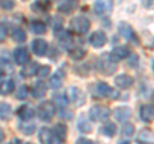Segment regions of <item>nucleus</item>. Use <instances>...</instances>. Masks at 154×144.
I'll return each mask as SVG.
<instances>
[{"mask_svg":"<svg viewBox=\"0 0 154 144\" xmlns=\"http://www.w3.org/2000/svg\"><path fill=\"white\" fill-rule=\"evenodd\" d=\"M55 112H57L55 103H53L51 100H45V102L40 103L36 109L37 117L40 118L41 121H50V120L54 117Z\"/></svg>","mask_w":154,"mask_h":144,"instance_id":"1","label":"nucleus"},{"mask_svg":"<svg viewBox=\"0 0 154 144\" xmlns=\"http://www.w3.org/2000/svg\"><path fill=\"white\" fill-rule=\"evenodd\" d=\"M96 67H98V70L102 75L110 76V75L114 74L116 70H117V62H114L112 58H110V55L104 54L99 58Z\"/></svg>","mask_w":154,"mask_h":144,"instance_id":"2","label":"nucleus"},{"mask_svg":"<svg viewBox=\"0 0 154 144\" xmlns=\"http://www.w3.org/2000/svg\"><path fill=\"white\" fill-rule=\"evenodd\" d=\"M110 116V109L105 105L102 104H96L93 105L89 111V117L91 121L95 122H100V121H107Z\"/></svg>","mask_w":154,"mask_h":144,"instance_id":"3","label":"nucleus"},{"mask_svg":"<svg viewBox=\"0 0 154 144\" xmlns=\"http://www.w3.org/2000/svg\"><path fill=\"white\" fill-rule=\"evenodd\" d=\"M69 28L73 32H76L77 35H84L89 31L90 28V21L84 16H77L75 18H72L69 22Z\"/></svg>","mask_w":154,"mask_h":144,"instance_id":"4","label":"nucleus"},{"mask_svg":"<svg viewBox=\"0 0 154 144\" xmlns=\"http://www.w3.org/2000/svg\"><path fill=\"white\" fill-rule=\"evenodd\" d=\"M118 32L122 37H125L126 40L131 41L134 45H139L140 44V40H139V36L136 35L135 30L131 27V25H128L127 22H119L118 25Z\"/></svg>","mask_w":154,"mask_h":144,"instance_id":"5","label":"nucleus"},{"mask_svg":"<svg viewBox=\"0 0 154 144\" xmlns=\"http://www.w3.org/2000/svg\"><path fill=\"white\" fill-rule=\"evenodd\" d=\"M67 98L71 103H73L76 107H81L84 105L86 102V95L81 89L76 88V86H71V88L67 90Z\"/></svg>","mask_w":154,"mask_h":144,"instance_id":"6","label":"nucleus"},{"mask_svg":"<svg viewBox=\"0 0 154 144\" xmlns=\"http://www.w3.org/2000/svg\"><path fill=\"white\" fill-rule=\"evenodd\" d=\"M95 88H96V93H98L100 97H103V98L117 99L119 97V93L116 92L112 86H109L108 84H105V83H98Z\"/></svg>","mask_w":154,"mask_h":144,"instance_id":"7","label":"nucleus"},{"mask_svg":"<svg viewBox=\"0 0 154 144\" xmlns=\"http://www.w3.org/2000/svg\"><path fill=\"white\" fill-rule=\"evenodd\" d=\"M113 9V0H95L94 12L98 16H107Z\"/></svg>","mask_w":154,"mask_h":144,"instance_id":"8","label":"nucleus"},{"mask_svg":"<svg viewBox=\"0 0 154 144\" xmlns=\"http://www.w3.org/2000/svg\"><path fill=\"white\" fill-rule=\"evenodd\" d=\"M107 41H108V37L105 35V32L100 31V30L93 32L89 37L90 45L94 46V48H103L105 44H107Z\"/></svg>","mask_w":154,"mask_h":144,"instance_id":"9","label":"nucleus"},{"mask_svg":"<svg viewBox=\"0 0 154 144\" xmlns=\"http://www.w3.org/2000/svg\"><path fill=\"white\" fill-rule=\"evenodd\" d=\"M13 58H14V62L18 66H23L26 64L27 62H30V53L26 48H16L13 52Z\"/></svg>","mask_w":154,"mask_h":144,"instance_id":"10","label":"nucleus"},{"mask_svg":"<svg viewBox=\"0 0 154 144\" xmlns=\"http://www.w3.org/2000/svg\"><path fill=\"white\" fill-rule=\"evenodd\" d=\"M109 55L114 62H118L121 59H126L127 57H130V49L125 45L116 46L114 49H112V52L109 53Z\"/></svg>","mask_w":154,"mask_h":144,"instance_id":"11","label":"nucleus"},{"mask_svg":"<svg viewBox=\"0 0 154 144\" xmlns=\"http://www.w3.org/2000/svg\"><path fill=\"white\" fill-rule=\"evenodd\" d=\"M38 142L42 144H53L55 143V138H54V133H53L51 129L49 127H41L38 130Z\"/></svg>","mask_w":154,"mask_h":144,"instance_id":"12","label":"nucleus"},{"mask_svg":"<svg viewBox=\"0 0 154 144\" xmlns=\"http://www.w3.org/2000/svg\"><path fill=\"white\" fill-rule=\"evenodd\" d=\"M32 48V52L35 53L37 57H44L46 53H48V42L44 39H35L31 44Z\"/></svg>","mask_w":154,"mask_h":144,"instance_id":"13","label":"nucleus"},{"mask_svg":"<svg viewBox=\"0 0 154 144\" xmlns=\"http://www.w3.org/2000/svg\"><path fill=\"white\" fill-rule=\"evenodd\" d=\"M55 36L58 37V41H59L60 45H63L64 48H69L72 44V36L68 31L63 30V28H57L55 27Z\"/></svg>","mask_w":154,"mask_h":144,"instance_id":"14","label":"nucleus"},{"mask_svg":"<svg viewBox=\"0 0 154 144\" xmlns=\"http://www.w3.org/2000/svg\"><path fill=\"white\" fill-rule=\"evenodd\" d=\"M114 84L117 85L119 89H128L134 85V77L127 74H121L114 79Z\"/></svg>","mask_w":154,"mask_h":144,"instance_id":"15","label":"nucleus"},{"mask_svg":"<svg viewBox=\"0 0 154 144\" xmlns=\"http://www.w3.org/2000/svg\"><path fill=\"white\" fill-rule=\"evenodd\" d=\"M64 79H66V72L62 70V68L58 70L55 74L50 77V80H49V86H50L51 89H54V90L59 89L60 86H62V84H63Z\"/></svg>","mask_w":154,"mask_h":144,"instance_id":"16","label":"nucleus"},{"mask_svg":"<svg viewBox=\"0 0 154 144\" xmlns=\"http://www.w3.org/2000/svg\"><path fill=\"white\" fill-rule=\"evenodd\" d=\"M77 7H79V0H63L58 7V11L64 14H71L76 11Z\"/></svg>","mask_w":154,"mask_h":144,"instance_id":"17","label":"nucleus"},{"mask_svg":"<svg viewBox=\"0 0 154 144\" xmlns=\"http://www.w3.org/2000/svg\"><path fill=\"white\" fill-rule=\"evenodd\" d=\"M17 114L22 121H30V120L35 116V109L31 108L30 105L23 104L17 109Z\"/></svg>","mask_w":154,"mask_h":144,"instance_id":"18","label":"nucleus"},{"mask_svg":"<svg viewBox=\"0 0 154 144\" xmlns=\"http://www.w3.org/2000/svg\"><path fill=\"white\" fill-rule=\"evenodd\" d=\"M131 116H132V112H131V109H130L128 107L122 105V107H117L114 109V117L117 118L118 121H121V122L128 121V120L131 118Z\"/></svg>","mask_w":154,"mask_h":144,"instance_id":"19","label":"nucleus"},{"mask_svg":"<svg viewBox=\"0 0 154 144\" xmlns=\"http://www.w3.org/2000/svg\"><path fill=\"white\" fill-rule=\"evenodd\" d=\"M53 133H54L55 143H63L67 138V126L64 124H57L53 127Z\"/></svg>","mask_w":154,"mask_h":144,"instance_id":"20","label":"nucleus"},{"mask_svg":"<svg viewBox=\"0 0 154 144\" xmlns=\"http://www.w3.org/2000/svg\"><path fill=\"white\" fill-rule=\"evenodd\" d=\"M14 88H16V84H14V81L12 79L4 80L0 77V95L12 94V92H14Z\"/></svg>","mask_w":154,"mask_h":144,"instance_id":"21","label":"nucleus"},{"mask_svg":"<svg viewBox=\"0 0 154 144\" xmlns=\"http://www.w3.org/2000/svg\"><path fill=\"white\" fill-rule=\"evenodd\" d=\"M140 118L144 122H150L154 120V107L150 104H143L140 108Z\"/></svg>","mask_w":154,"mask_h":144,"instance_id":"22","label":"nucleus"},{"mask_svg":"<svg viewBox=\"0 0 154 144\" xmlns=\"http://www.w3.org/2000/svg\"><path fill=\"white\" fill-rule=\"evenodd\" d=\"M38 63L36 62H27L26 66L23 67V70L21 71V75L23 77H32V76L37 75V71H38Z\"/></svg>","mask_w":154,"mask_h":144,"instance_id":"23","label":"nucleus"},{"mask_svg":"<svg viewBox=\"0 0 154 144\" xmlns=\"http://www.w3.org/2000/svg\"><path fill=\"white\" fill-rule=\"evenodd\" d=\"M12 117H13L12 105L9 103L2 102L0 103V120H3V121H9Z\"/></svg>","mask_w":154,"mask_h":144,"instance_id":"24","label":"nucleus"},{"mask_svg":"<svg viewBox=\"0 0 154 144\" xmlns=\"http://www.w3.org/2000/svg\"><path fill=\"white\" fill-rule=\"evenodd\" d=\"M46 93V85L44 81H36V84L32 88V97L36 99H41Z\"/></svg>","mask_w":154,"mask_h":144,"instance_id":"25","label":"nucleus"},{"mask_svg":"<svg viewBox=\"0 0 154 144\" xmlns=\"http://www.w3.org/2000/svg\"><path fill=\"white\" fill-rule=\"evenodd\" d=\"M30 30L36 33V35H42V33L46 32V25L42 21H38V20H33L30 23Z\"/></svg>","mask_w":154,"mask_h":144,"instance_id":"26","label":"nucleus"},{"mask_svg":"<svg viewBox=\"0 0 154 144\" xmlns=\"http://www.w3.org/2000/svg\"><path fill=\"white\" fill-rule=\"evenodd\" d=\"M100 133L103 134L104 136H108V138H113L116 135V133H117V126H116L114 122H107L104 124L102 129H100Z\"/></svg>","mask_w":154,"mask_h":144,"instance_id":"27","label":"nucleus"},{"mask_svg":"<svg viewBox=\"0 0 154 144\" xmlns=\"http://www.w3.org/2000/svg\"><path fill=\"white\" fill-rule=\"evenodd\" d=\"M137 142L139 143H143V144L154 143V135H153V133L150 130H148V129H143V130L139 133Z\"/></svg>","mask_w":154,"mask_h":144,"instance_id":"28","label":"nucleus"},{"mask_svg":"<svg viewBox=\"0 0 154 144\" xmlns=\"http://www.w3.org/2000/svg\"><path fill=\"white\" fill-rule=\"evenodd\" d=\"M11 36H12V39L16 41V42H25L26 39H27L26 32L23 31L21 27H14V28H12Z\"/></svg>","mask_w":154,"mask_h":144,"instance_id":"29","label":"nucleus"},{"mask_svg":"<svg viewBox=\"0 0 154 144\" xmlns=\"http://www.w3.org/2000/svg\"><path fill=\"white\" fill-rule=\"evenodd\" d=\"M53 100L57 105V108H62V107H67L68 104V98H67V94H60L57 93L53 95Z\"/></svg>","mask_w":154,"mask_h":144,"instance_id":"30","label":"nucleus"},{"mask_svg":"<svg viewBox=\"0 0 154 144\" xmlns=\"http://www.w3.org/2000/svg\"><path fill=\"white\" fill-rule=\"evenodd\" d=\"M77 129H79L81 133H90L93 130L91 125L89 124V121L84 116H80V118L77 120Z\"/></svg>","mask_w":154,"mask_h":144,"instance_id":"31","label":"nucleus"},{"mask_svg":"<svg viewBox=\"0 0 154 144\" xmlns=\"http://www.w3.org/2000/svg\"><path fill=\"white\" fill-rule=\"evenodd\" d=\"M68 54H69V57L72 59L80 61L86 55V50L82 49V48H71V49L68 50Z\"/></svg>","mask_w":154,"mask_h":144,"instance_id":"32","label":"nucleus"},{"mask_svg":"<svg viewBox=\"0 0 154 144\" xmlns=\"http://www.w3.org/2000/svg\"><path fill=\"white\" fill-rule=\"evenodd\" d=\"M19 130L25 134V135H32V134L35 133V125L25 121L23 124L19 125Z\"/></svg>","mask_w":154,"mask_h":144,"instance_id":"33","label":"nucleus"},{"mask_svg":"<svg viewBox=\"0 0 154 144\" xmlns=\"http://www.w3.org/2000/svg\"><path fill=\"white\" fill-rule=\"evenodd\" d=\"M57 113L62 120H72L73 118V113H72L71 109H68L67 107H62L57 109Z\"/></svg>","mask_w":154,"mask_h":144,"instance_id":"34","label":"nucleus"},{"mask_svg":"<svg viewBox=\"0 0 154 144\" xmlns=\"http://www.w3.org/2000/svg\"><path fill=\"white\" fill-rule=\"evenodd\" d=\"M134 133H135V126L132 124H130V122H126L123 125V127H122V135L125 138H131L134 135Z\"/></svg>","mask_w":154,"mask_h":144,"instance_id":"35","label":"nucleus"},{"mask_svg":"<svg viewBox=\"0 0 154 144\" xmlns=\"http://www.w3.org/2000/svg\"><path fill=\"white\" fill-rule=\"evenodd\" d=\"M31 8L33 12H45V11H48V4H45L42 0H37V2L32 4Z\"/></svg>","mask_w":154,"mask_h":144,"instance_id":"36","label":"nucleus"},{"mask_svg":"<svg viewBox=\"0 0 154 144\" xmlns=\"http://www.w3.org/2000/svg\"><path fill=\"white\" fill-rule=\"evenodd\" d=\"M27 95H28V88H27L26 85L19 86L18 90L16 92V98H17V99L23 100V99H26V98H27Z\"/></svg>","mask_w":154,"mask_h":144,"instance_id":"37","label":"nucleus"},{"mask_svg":"<svg viewBox=\"0 0 154 144\" xmlns=\"http://www.w3.org/2000/svg\"><path fill=\"white\" fill-rule=\"evenodd\" d=\"M0 8L4 11H11L14 8V0H0Z\"/></svg>","mask_w":154,"mask_h":144,"instance_id":"38","label":"nucleus"},{"mask_svg":"<svg viewBox=\"0 0 154 144\" xmlns=\"http://www.w3.org/2000/svg\"><path fill=\"white\" fill-rule=\"evenodd\" d=\"M50 74V66H40L37 71V76L38 77H46Z\"/></svg>","mask_w":154,"mask_h":144,"instance_id":"39","label":"nucleus"},{"mask_svg":"<svg viewBox=\"0 0 154 144\" xmlns=\"http://www.w3.org/2000/svg\"><path fill=\"white\" fill-rule=\"evenodd\" d=\"M7 37V25L5 23H0V42H3Z\"/></svg>","mask_w":154,"mask_h":144,"instance_id":"40","label":"nucleus"},{"mask_svg":"<svg viewBox=\"0 0 154 144\" xmlns=\"http://www.w3.org/2000/svg\"><path fill=\"white\" fill-rule=\"evenodd\" d=\"M139 64V57L137 55H131V58L128 59V66H131V67H136Z\"/></svg>","mask_w":154,"mask_h":144,"instance_id":"41","label":"nucleus"},{"mask_svg":"<svg viewBox=\"0 0 154 144\" xmlns=\"http://www.w3.org/2000/svg\"><path fill=\"white\" fill-rule=\"evenodd\" d=\"M143 5L149 9H154V0H141Z\"/></svg>","mask_w":154,"mask_h":144,"instance_id":"42","label":"nucleus"},{"mask_svg":"<svg viewBox=\"0 0 154 144\" xmlns=\"http://www.w3.org/2000/svg\"><path fill=\"white\" fill-rule=\"evenodd\" d=\"M76 143H79V144H94L93 140H90V139H86V138H79Z\"/></svg>","mask_w":154,"mask_h":144,"instance_id":"43","label":"nucleus"},{"mask_svg":"<svg viewBox=\"0 0 154 144\" xmlns=\"http://www.w3.org/2000/svg\"><path fill=\"white\" fill-rule=\"evenodd\" d=\"M4 139H5V134H4L3 127L0 126V143H2V142H4Z\"/></svg>","mask_w":154,"mask_h":144,"instance_id":"44","label":"nucleus"},{"mask_svg":"<svg viewBox=\"0 0 154 144\" xmlns=\"http://www.w3.org/2000/svg\"><path fill=\"white\" fill-rule=\"evenodd\" d=\"M13 143H21V140H19V139H17V138H14V139H13Z\"/></svg>","mask_w":154,"mask_h":144,"instance_id":"45","label":"nucleus"},{"mask_svg":"<svg viewBox=\"0 0 154 144\" xmlns=\"http://www.w3.org/2000/svg\"><path fill=\"white\" fill-rule=\"evenodd\" d=\"M49 2H59V0H49Z\"/></svg>","mask_w":154,"mask_h":144,"instance_id":"46","label":"nucleus"},{"mask_svg":"<svg viewBox=\"0 0 154 144\" xmlns=\"http://www.w3.org/2000/svg\"><path fill=\"white\" fill-rule=\"evenodd\" d=\"M153 70H154V61H153Z\"/></svg>","mask_w":154,"mask_h":144,"instance_id":"47","label":"nucleus"},{"mask_svg":"<svg viewBox=\"0 0 154 144\" xmlns=\"http://www.w3.org/2000/svg\"><path fill=\"white\" fill-rule=\"evenodd\" d=\"M153 102H154V95H153Z\"/></svg>","mask_w":154,"mask_h":144,"instance_id":"48","label":"nucleus"},{"mask_svg":"<svg viewBox=\"0 0 154 144\" xmlns=\"http://www.w3.org/2000/svg\"><path fill=\"white\" fill-rule=\"evenodd\" d=\"M23 2H26V0H23Z\"/></svg>","mask_w":154,"mask_h":144,"instance_id":"49","label":"nucleus"}]
</instances>
